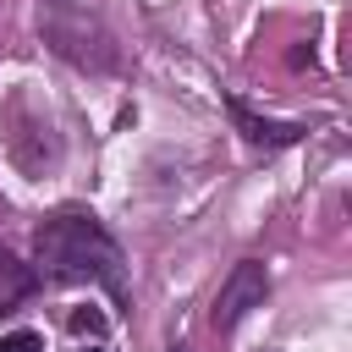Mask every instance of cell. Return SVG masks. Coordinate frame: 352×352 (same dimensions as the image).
<instances>
[{"label": "cell", "instance_id": "cell-3", "mask_svg": "<svg viewBox=\"0 0 352 352\" xmlns=\"http://www.w3.org/2000/svg\"><path fill=\"white\" fill-rule=\"evenodd\" d=\"M264 297H270V270H264L258 258H242V264H231V275L220 280L214 308H209V324H214V330H231L236 319H248L253 308H264Z\"/></svg>", "mask_w": 352, "mask_h": 352}, {"label": "cell", "instance_id": "cell-6", "mask_svg": "<svg viewBox=\"0 0 352 352\" xmlns=\"http://www.w3.org/2000/svg\"><path fill=\"white\" fill-rule=\"evenodd\" d=\"M77 336H104V314L99 308H72V319H66Z\"/></svg>", "mask_w": 352, "mask_h": 352}, {"label": "cell", "instance_id": "cell-4", "mask_svg": "<svg viewBox=\"0 0 352 352\" xmlns=\"http://www.w3.org/2000/svg\"><path fill=\"white\" fill-rule=\"evenodd\" d=\"M226 110H231V121L242 126V138L248 143H264V148H286V143H302V121H270V116H253L242 99H226Z\"/></svg>", "mask_w": 352, "mask_h": 352}, {"label": "cell", "instance_id": "cell-9", "mask_svg": "<svg viewBox=\"0 0 352 352\" xmlns=\"http://www.w3.org/2000/svg\"><path fill=\"white\" fill-rule=\"evenodd\" d=\"M176 352H182V346H176Z\"/></svg>", "mask_w": 352, "mask_h": 352}, {"label": "cell", "instance_id": "cell-2", "mask_svg": "<svg viewBox=\"0 0 352 352\" xmlns=\"http://www.w3.org/2000/svg\"><path fill=\"white\" fill-rule=\"evenodd\" d=\"M38 33L60 60H72L82 72H116L121 66L116 33L77 0H38Z\"/></svg>", "mask_w": 352, "mask_h": 352}, {"label": "cell", "instance_id": "cell-8", "mask_svg": "<svg viewBox=\"0 0 352 352\" xmlns=\"http://www.w3.org/2000/svg\"><path fill=\"white\" fill-rule=\"evenodd\" d=\"M77 352H104V346H77Z\"/></svg>", "mask_w": 352, "mask_h": 352}, {"label": "cell", "instance_id": "cell-1", "mask_svg": "<svg viewBox=\"0 0 352 352\" xmlns=\"http://www.w3.org/2000/svg\"><path fill=\"white\" fill-rule=\"evenodd\" d=\"M33 253L55 280H99L121 297V248L94 214H50L33 231Z\"/></svg>", "mask_w": 352, "mask_h": 352}, {"label": "cell", "instance_id": "cell-7", "mask_svg": "<svg viewBox=\"0 0 352 352\" xmlns=\"http://www.w3.org/2000/svg\"><path fill=\"white\" fill-rule=\"evenodd\" d=\"M0 352H44V336L38 330H11V336H0Z\"/></svg>", "mask_w": 352, "mask_h": 352}, {"label": "cell", "instance_id": "cell-5", "mask_svg": "<svg viewBox=\"0 0 352 352\" xmlns=\"http://www.w3.org/2000/svg\"><path fill=\"white\" fill-rule=\"evenodd\" d=\"M28 292H33V270H28L11 248H0V314H11Z\"/></svg>", "mask_w": 352, "mask_h": 352}]
</instances>
